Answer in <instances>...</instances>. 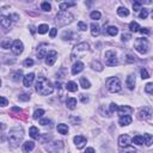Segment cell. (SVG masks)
<instances>
[{
	"label": "cell",
	"instance_id": "bcb514c9",
	"mask_svg": "<svg viewBox=\"0 0 153 153\" xmlns=\"http://www.w3.org/2000/svg\"><path fill=\"white\" fill-rule=\"evenodd\" d=\"M132 38V35L130 34H122V36H121V40L123 41V42H128Z\"/></svg>",
	"mask_w": 153,
	"mask_h": 153
},
{
	"label": "cell",
	"instance_id": "ba28073f",
	"mask_svg": "<svg viewBox=\"0 0 153 153\" xmlns=\"http://www.w3.org/2000/svg\"><path fill=\"white\" fill-rule=\"evenodd\" d=\"M105 65L110 67H114L117 65V58H116V53L114 50L105 52Z\"/></svg>",
	"mask_w": 153,
	"mask_h": 153
},
{
	"label": "cell",
	"instance_id": "d6a6232c",
	"mask_svg": "<svg viewBox=\"0 0 153 153\" xmlns=\"http://www.w3.org/2000/svg\"><path fill=\"white\" fill-rule=\"evenodd\" d=\"M46 55H47V52H46V48L44 47H40L38 49H37V58L41 60V59H43L46 58Z\"/></svg>",
	"mask_w": 153,
	"mask_h": 153
},
{
	"label": "cell",
	"instance_id": "1f68e13d",
	"mask_svg": "<svg viewBox=\"0 0 153 153\" xmlns=\"http://www.w3.org/2000/svg\"><path fill=\"white\" fill-rule=\"evenodd\" d=\"M152 135H151V134H144V144H146V146H148V147H150V146L152 145Z\"/></svg>",
	"mask_w": 153,
	"mask_h": 153
},
{
	"label": "cell",
	"instance_id": "836d02e7",
	"mask_svg": "<svg viewBox=\"0 0 153 153\" xmlns=\"http://www.w3.org/2000/svg\"><path fill=\"white\" fill-rule=\"evenodd\" d=\"M43 115H44V110H43V109H37V110H36V111L34 113L32 117H34V120H38V119H41Z\"/></svg>",
	"mask_w": 153,
	"mask_h": 153
},
{
	"label": "cell",
	"instance_id": "74e56055",
	"mask_svg": "<svg viewBox=\"0 0 153 153\" xmlns=\"http://www.w3.org/2000/svg\"><path fill=\"white\" fill-rule=\"evenodd\" d=\"M120 153H136V150L132 146H127V147H123V150H121Z\"/></svg>",
	"mask_w": 153,
	"mask_h": 153
},
{
	"label": "cell",
	"instance_id": "30bf717a",
	"mask_svg": "<svg viewBox=\"0 0 153 153\" xmlns=\"http://www.w3.org/2000/svg\"><path fill=\"white\" fill-rule=\"evenodd\" d=\"M23 49H24V46H23V42L19 41V40H16L13 41V43L11 46V50L15 55H19L23 53Z\"/></svg>",
	"mask_w": 153,
	"mask_h": 153
},
{
	"label": "cell",
	"instance_id": "484cf974",
	"mask_svg": "<svg viewBox=\"0 0 153 153\" xmlns=\"http://www.w3.org/2000/svg\"><path fill=\"white\" fill-rule=\"evenodd\" d=\"M22 76H23V73H22V71H16V72H13L11 74V78H12V80L13 81H21V79H22Z\"/></svg>",
	"mask_w": 153,
	"mask_h": 153
},
{
	"label": "cell",
	"instance_id": "60d3db41",
	"mask_svg": "<svg viewBox=\"0 0 153 153\" xmlns=\"http://www.w3.org/2000/svg\"><path fill=\"white\" fill-rule=\"evenodd\" d=\"M140 11H141V12L139 13V17L141 18V19H146V18L148 17V10L147 9H141Z\"/></svg>",
	"mask_w": 153,
	"mask_h": 153
},
{
	"label": "cell",
	"instance_id": "5bb4252c",
	"mask_svg": "<svg viewBox=\"0 0 153 153\" xmlns=\"http://www.w3.org/2000/svg\"><path fill=\"white\" fill-rule=\"evenodd\" d=\"M130 144V138L129 135H127V134H123V135H121L119 138V145H120V147H127V146H129Z\"/></svg>",
	"mask_w": 153,
	"mask_h": 153
},
{
	"label": "cell",
	"instance_id": "680465c9",
	"mask_svg": "<svg viewBox=\"0 0 153 153\" xmlns=\"http://www.w3.org/2000/svg\"><path fill=\"white\" fill-rule=\"evenodd\" d=\"M12 111L19 114V113H22V109H21V108H18V107H13V108H12Z\"/></svg>",
	"mask_w": 153,
	"mask_h": 153
},
{
	"label": "cell",
	"instance_id": "8fae6325",
	"mask_svg": "<svg viewBox=\"0 0 153 153\" xmlns=\"http://www.w3.org/2000/svg\"><path fill=\"white\" fill-rule=\"evenodd\" d=\"M58 59V53L55 50H50L48 52L46 55V65L47 66H53L55 64V61Z\"/></svg>",
	"mask_w": 153,
	"mask_h": 153
},
{
	"label": "cell",
	"instance_id": "2e32d148",
	"mask_svg": "<svg viewBox=\"0 0 153 153\" xmlns=\"http://www.w3.org/2000/svg\"><path fill=\"white\" fill-rule=\"evenodd\" d=\"M84 70V64L81 61H77V62L72 66V74H79L81 71Z\"/></svg>",
	"mask_w": 153,
	"mask_h": 153
},
{
	"label": "cell",
	"instance_id": "e0dca14e",
	"mask_svg": "<svg viewBox=\"0 0 153 153\" xmlns=\"http://www.w3.org/2000/svg\"><path fill=\"white\" fill-rule=\"evenodd\" d=\"M11 24H12V22H11V19L9 17H6V16H0V25H1L4 29H10V26H11Z\"/></svg>",
	"mask_w": 153,
	"mask_h": 153
},
{
	"label": "cell",
	"instance_id": "db71d44e",
	"mask_svg": "<svg viewBox=\"0 0 153 153\" xmlns=\"http://www.w3.org/2000/svg\"><path fill=\"white\" fill-rule=\"evenodd\" d=\"M50 123H52V121L48 120V119H42L40 121V125H42V126H47V125H50Z\"/></svg>",
	"mask_w": 153,
	"mask_h": 153
},
{
	"label": "cell",
	"instance_id": "816d5d0a",
	"mask_svg": "<svg viewBox=\"0 0 153 153\" xmlns=\"http://www.w3.org/2000/svg\"><path fill=\"white\" fill-rule=\"evenodd\" d=\"M116 110H117V104H115V103H111V104H110V107H109V111H110V114L114 113V111H116Z\"/></svg>",
	"mask_w": 153,
	"mask_h": 153
},
{
	"label": "cell",
	"instance_id": "11a10c76",
	"mask_svg": "<svg viewBox=\"0 0 153 153\" xmlns=\"http://www.w3.org/2000/svg\"><path fill=\"white\" fill-rule=\"evenodd\" d=\"M139 31L141 32L142 35H150V34H151L150 29H147V28H140V30H139Z\"/></svg>",
	"mask_w": 153,
	"mask_h": 153
},
{
	"label": "cell",
	"instance_id": "603a6c76",
	"mask_svg": "<svg viewBox=\"0 0 153 153\" xmlns=\"http://www.w3.org/2000/svg\"><path fill=\"white\" fill-rule=\"evenodd\" d=\"M29 134H30V136H31L34 140H38L40 139V133H38V129L36 127H31L30 128V130H29Z\"/></svg>",
	"mask_w": 153,
	"mask_h": 153
},
{
	"label": "cell",
	"instance_id": "b9f144b4",
	"mask_svg": "<svg viewBox=\"0 0 153 153\" xmlns=\"http://www.w3.org/2000/svg\"><path fill=\"white\" fill-rule=\"evenodd\" d=\"M73 38V34L71 32V31H65L64 34H62V40H65V41H71Z\"/></svg>",
	"mask_w": 153,
	"mask_h": 153
},
{
	"label": "cell",
	"instance_id": "83f0119b",
	"mask_svg": "<svg viewBox=\"0 0 153 153\" xmlns=\"http://www.w3.org/2000/svg\"><path fill=\"white\" fill-rule=\"evenodd\" d=\"M91 67L97 71V72H102L103 71V65L99 62V61H92V64H91Z\"/></svg>",
	"mask_w": 153,
	"mask_h": 153
},
{
	"label": "cell",
	"instance_id": "7c38bea8",
	"mask_svg": "<svg viewBox=\"0 0 153 153\" xmlns=\"http://www.w3.org/2000/svg\"><path fill=\"white\" fill-rule=\"evenodd\" d=\"M74 144H76V146H77V148H79V150H81L85 145H86V142H87V140H86V138L85 136H83V135H77V136H74Z\"/></svg>",
	"mask_w": 153,
	"mask_h": 153
},
{
	"label": "cell",
	"instance_id": "ee69618b",
	"mask_svg": "<svg viewBox=\"0 0 153 153\" xmlns=\"http://www.w3.org/2000/svg\"><path fill=\"white\" fill-rule=\"evenodd\" d=\"M78 28L81 30V31H86V29H87V24L86 23H84V22H79L78 23Z\"/></svg>",
	"mask_w": 153,
	"mask_h": 153
},
{
	"label": "cell",
	"instance_id": "be15d7a7",
	"mask_svg": "<svg viewBox=\"0 0 153 153\" xmlns=\"http://www.w3.org/2000/svg\"><path fill=\"white\" fill-rule=\"evenodd\" d=\"M30 31H31V34H35V28L32 25H30Z\"/></svg>",
	"mask_w": 153,
	"mask_h": 153
},
{
	"label": "cell",
	"instance_id": "5b68a950",
	"mask_svg": "<svg viewBox=\"0 0 153 153\" xmlns=\"http://www.w3.org/2000/svg\"><path fill=\"white\" fill-rule=\"evenodd\" d=\"M105 85H107V89L111 93H116V92H120L121 91V81H120V79L116 77L109 78L105 81Z\"/></svg>",
	"mask_w": 153,
	"mask_h": 153
},
{
	"label": "cell",
	"instance_id": "6125c7cd",
	"mask_svg": "<svg viewBox=\"0 0 153 153\" xmlns=\"http://www.w3.org/2000/svg\"><path fill=\"white\" fill-rule=\"evenodd\" d=\"M9 18L11 19V18H13L12 21H18V15H11V16H9Z\"/></svg>",
	"mask_w": 153,
	"mask_h": 153
},
{
	"label": "cell",
	"instance_id": "7bdbcfd3",
	"mask_svg": "<svg viewBox=\"0 0 153 153\" xmlns=\"http://www.w3.org/2000/svg\"><path fill=\"white\" fill-rule=\"evenodd\" d=\"M133 9H134V11H135V12L141 10V1H134L133 3Z\"/></svg>",
	"mask_w": 153,
	"mask_h": 153
},
{
	"label": "cell",
	"instance_id": "ffe728a7",
	"mask_svg": "<svg viewBox=\"0 0 153 153\" xmlns=\"http://www.w3.org/2000/svg\"><path fill=\"white\" fill-rule=\"evenodd\" d=\"M101 34V28L98 24H96V23H92L91 24V35L93 36V37H97Z\"/></svg>",
	"mask_w": 153,
	"mask_h": 153
},
{
	"label": "cell",
	"instance_id": "3957f363",
	"mask_svg": "<svg viewBox=\"0 0 153 153\" xmlns=\"http://www.w3.org/2000/svg\"><path fill=\"white\" fill-rule=\"evenodd\" d=\"M87 53H90L89 43H86V42H81V43L77 44L74 48H73V50L71 53V59L72 60H78V59L85 56Z\"/></svg>",
	"mask_w": 153,
	"mask_h": 153
},
{
	"label": "cell",
	"instance_id": "f1b7e54d",
	"mask_svg": "<svg viewBox=\"0 0 153 153\" xmlns=\"http://www.w3.org/2000/svg\"><path fill=\"white\" fill-rule=\"evenodd\" d=\"M117 15L120 17H127V16H129V10H128L127 7H119L117 9Z\"/></svg>",
	"mask_w": 153,
	"mask_h": 153
},
{
	"label": "cell",
	"instance_id": "cb8c5ba5",
	"mask_svg": "<svg viewBox=\"0 0 153 153\" xmlns=\"http://www.w3.org/2000/svg\"><path fill=\"white\" fill-rule=\"evenodd\" d=\"M66 105H67V108H68V109L74 110L77 108V99L76 98H68L66 101Z\"/></svg>",
	"mask_w": 153,
	"mask_h": 153
},
{
	"label": "cell",
	"instance_id": "44dd1931",
	"mask_svg": "<svg viewBox=\"0 0 153 153\" xmlns=\"http://www.w3.org/2000/svg\"><path fill=\"white\" fill-rule=\"evenodd\" d=\"M35 148V142L34 141H26L23 144V151L28 153V152H31Z\"/></svg>",
	"mask_w": 153,
	"mask_h": 153
},
{
	"label": "cell",
	"instance_id": "7a4b0ae2",
	"mask_svg": "<svg viewBox=\"0 0 153 153\" xmlns=\"http://www.w3.org/2000/svg\"><path fill=\"white\" fill-rule=\"evenodd\" d=\"M23 138H24V130L22 127H15L12 129H10L9 141L12 147H18L19 144L23 141Z\"/></svg>",
	"mask_w": 153,
	"mask_h": 153
},
{
	"label": "cell",
	"instance_id": "4316f807",
	"mask_svg": "<svg viewBox=\"0 0 153 153\" xmlns=\"http://www.w3.org/2000/svg\"><path fill=\"white\" fill-rule=\"evenodd\" d=\"M76 5H77V4H76L74 1H71V3H61L59 7H60L61 11H66L67 9L72 7V6H76Z\"/></svg>",
	"mask_w": 153,
	"mask_h": 153
},
{
	"label": "cell",
	"instance_id": "d4e9b609",
	"mask_svg": "<svg viewBox=\"0 0 153 153\" xmlns=\"http://www.w3.org/2000/svg\"><path fill=\"white\" fill-rule=\"evenodd\" d=\"M58 132L62 135H66L68 133V126L65 125V123H61V125H58Z\"/></svg>",
	"mask_w": 153,
	"mask_h": 153
},
{
	"label": "cell",
	"instance_id": "e7e4bbea",
	"mask_svg": "<svg viewBox=\"0 0 153 153\" xmlns=\"http://www.w3.org/2000/svg\"><path fill=\"white\" fill-rule=\"evenodd\" d=\"M0 86H1V79H0Z\"/></svg>",
	"mask_w": 153,
	"mask_h": 153
},
{
	"label": "cell",
	"instance_id": "f546056e",
	"mask_svg": "<svg viewBox=\"0 0 153 153\" xmlns=\"http://www.w3.org/2000/svg\"><path fill=\"white\" fill-rule=\"evenodd\" d=\"M107 32L110 35V36H116L119 34V29L116 28V26H113V25H110L107 28Z\"/></svg>",
	"mask_w": 153,
	"mask_h": 153
},
{
	"label": "cell",
	"instance_id": "4fadbf2b",
	"mask_svg": "<svg viewBox=\"0 0 153 153\" xmlns=\"http://www.w3.org/2000/svg\"><path fill=\"white\" fill-rule=\"evenodd\" d=\"M116 111H117L119 115H121V116H127V115H130L134 111V109L130 107H127V105H122V107H117Z\"/></svg>",
	"mask_w": 153,
	"mask_h": 153
},
{
	"label": "cell",
	"instance_id": "7dc6e473",
	"mask_svg": "<svg viewBox=\"0 0 153 153\" xmlns=\"http://www.w3.org/2000/svg\"><path fill=\"white\" fill-rule=\"evenodd\" d=\"M24 67H31L34 65V60L32 59H26L25 61H24Z\"/></svg>",
	"mask_w": 153,
	"mask_h": 153
},
{
	"label": "cell",
	"instance_id": "681fc988",
	"mask_svg": "<svg viewBox=\"0 0 153 153\" xmlns=\"http://www.w3.org/2000/svg\"><path fill=\"white\" fill-rule=\"evenodd\" d=\"M145 91H146L147 93H152V91H153V84H152V83H148L147 85H146Z\"/></svg>",
	"mask_w": 153,
	"mask_h": 153
},
{
	"label": "cell",
	"instance_id": "c3c4849f",
	"mask_svg": "<svg viewBox=\"0 0 153 153\" xmlns=\"http://www.w3.org/2000/svg\"><path fill=\"white\" fill-rule=\"evenodd\" d=\"M140 73H141V78H142V79H147V78H150V74H148L147 70L142 68L141 71H140Z\"/></svg>",
	"mask_w": 153,
	"mask_h": 153
},
{
	"label": "cell",
	"instance_id": "9c48e42d",
	"mask_svg": "<svg viewBox=\"0 0 153 153\" xmlns=\"http://www.w3.org/2000/svg\"><path fill=\"white\" fill-rule=\"evenodd\" d=\"M151 117H152V110L148 107H145L144 109H141L138 113V119L140 121H142V120H151Z\"/></svg>",
	"mask_w": 153,
	"mask_h": 153
},
{
	"label": "cell",
	"instance_id": "6da1fadb",
	"mask_svg": "<svg viewBox=\"0 0 153 153\" xmlns=\"http://www.w3.org/2000/svg\"><path fill=\"white\" fill-rule=\"evenodd\" d=\"M35 87H36V91L42 96H48V95L53 93V91H54L53 84L44 77H40L37 79Z\"/></svg>",
	"mask_w": 153,
	"mask_h": 153
},
{
	"label": "cell",
	"instance_id": "e575fe53",
	"mask_svg": "<svg viewBox=\"0 0 153 153\" xmlns=\"http://www.w3.org/2000/svg\"><path fill=\"white\" fill-rule=\"evenodd\" d=\"M48 30H49V28H48L47 24H41V25L37 28V31H38V34H41V35L48 32Z\"/></svg>",
	"mask_w": 153,
	"mask_h": 153
},
{
	"label": "cell",
	"instance_id": "7402d4cb",
	"mask_svg": "<svg viewBox=\"0 0 153 153\" xmlns=\"http://www.w3.org/2000/svg\"><path fill=\"white\" fill-rule=\"evenodd\" d=\"M66 90L70 91V92H77V91H78V85H77V83H74V81H68V83H67V85H66Z\"/></svg>",
	"mask_w": 153,
	"mask_h": 153
},
{
	"label": "cell",
	"instance_id": "9a60e30c",
	"mask_svg": "<svg viewBox=\"0 0 153 153\" xmlns=\"http://www.w3.org/2000/svg\"><path fill=\"white\" fill-rule=\"evenodd\" d=\"M35 80V74L34 73H29V74H26L25 77H23V83H24V86L26 87H30L32 85Z\"/></svg>",
	"mask_w": 153,
	"mask_h": 153
},
{
	"label": "cell",
	"instance_id": "f6af8a7d",
	"mask_svg": "<svg viewBox=\"0 0 153 153\" xmlns=\"http://www.w3.org/2000/svg\"><path fill=\"white\" fill-rule=\"evenodd\" d=\"M11 46H12V43H11V41H10V40H6V41H4L3 43H1V47L4 48V49H9Z\"/></svg>",
	"mask_w": 153,
	"mask_h": 153
},
{
	"label": "cell",
	"instance_id": "52a82bcc",
	"mask_svg": "<svg viewBox=\"0 0 153 153\" xmlns=\"http://www.w3.org/2000/svg\"><path fill=\"white\" fill-rule=\"evenodd\" d=\"M46 148L48 152L50 153H61L64 151V144L62 141H55V142H50L46 146Z\"/></svg>",
	"mask_w": 153,
	"mask_h": 153
},
{
	"label": "cell",
	"instance_id": "277c9868",
	"mask_svg": "<svg viewBox=\"0 0 153 153\" xmlns=\"http://www.w3.org/2000/svg\"><path fill=\"white\" fill-rule=\"evenodd\" d=\"M74 19V17L71 12L67 11H60L55 17V23L58 24V26H65L67 24H71Z\"/></svg>",
	"mask_w": 153,
	"mask_h": 153
},
{
	"label": "cell",
	"instance_id": "8d00e7d4",
	"mask_svg": "<svg viewBox=\"0 0 153 153\" xmlns=\"http://www.w3.org/2000/svg\"><path fill=\"white\" fill-rule=\"evenodd\" d=\"M80 85H81L83 89H90V86H91L90 81L87 80L86 78H81V79H80Z\"/></svg>",
	"mask_w": 153,
	"mask_h": 153
},
{
	"label": "cell",
	"instance_id": "ac0fdd59",
	"mask_svg": "<svg viewBox=\"0 0 153 153\" xmlns=\"http://www.w3.org/2000/svg\"><path fill=\"white\" fill-rule=\"evenodd\" d=\"M119 123H120V126H122V127L130 125V123H132V117H130V115L121 116L120 120H119Z\"/></svg>",
	"mask_w": 153,
	"mask_h": 153
},
{
	"label": "cell",
	"instance_id": "d590c367",
	"mask_svg": "<svg viewBox=\"0 0 153 153\" xmlns=\"http://www.w3.org/2000/svg\"><path fill=\"white\" fill-rule=\"evenodd\" d=\"M129 29H130V31L132 32H138L139 30H140V26H139V24L136 22H130L129 24Z\"/></svg>",
	"mask_w": 153,
	"mask_h": 153
},
{
	"label": "cell",
	"instance_id": "9f6ffc18",
	"mask_svg": "<svg viewBox=\"0 0 153 153\" xmlns=\"http://www.w3.org/2000/svg\"><path fill=\"white\" fill-rule=\"evenodd\" d=\"M19 99H21V101H24V102H26V101L30 99V96L26 95V93H23V95L19 96Z\"/></svg>",
	"mask_w": 153,
	"mask_h": 153
},
{
	"label": "cell",
	"instance_id": "6f0895ef",
	"mask_svg": "<svg viewBox=\"0 0 153 153\" xmlns=\"http://www.w3.org/2000/svg\"><path fill=\"white\" fill-rule=\"evenodd\" d=\"M80 99H81V102H83V103H87V102H89V97H87L86 95H81Z\"/></svg>",
	"mask_w": 153,
	"mask_h": 153
},
{
	"label": "cell",
	"instance_id": "d6986e66",
	"mask_svg": "<svg viewBox=\"0 0 153 153\" xmlns=\"http://www.w3.org/2000/svg\"><path fill=\"white\" fill-rule=\"evenodd\" d=\"M126 84L129 90H134V86H135V76L133 74H129L127 77V80H126Z\"/></svg>",
	"mask_w": 153,
	"mask_h": 153
},
{
	"label": "cell",
	"instance_id": "f5cc1de1",
	"mask_svg": "<svg viewBox=\"0 0 153 153\" xmlns=\"http://www.w3.org/2000/svg\"><path fill=\"white\" fill-rule=\"evenodd\" d=\"M56 34H58V29L56 28H52L50 31H49V36H50V37L54 38L55 36H56Z\"/></svg>",
	"mask_w": 153,
	"mask_h": 153
},
{
	"label": "cell",
	"instance_id": "4dcf8cb0",
	"mask_svg": "<svg viewBox=\"0 0 153 153\" xmlns=\"http://www.w3.org/2000/svg\"><path fill=\"white\" fill-rule=\"evenodd\" d=\"M132 141L135 145H144V136L142 135H135L133 138Z\"/></svg>",
	"mask_w": 153,
	"mask_h": 153
},
{
	"label": "cell",
	"instance_id": "8992f818",
	"mask_svg": "<svg viewBox=\"0 0 153 153\" xmlns=\"http://www.w3.org/2000/svg\"><path fill=\"white\" fill-rule=\"evenodd\" d=\"M134 46H135L136 52H139L140 54H146V53L148 52V48H150V44H148L147 38H144V37L136 38Z\"/></svg>",
	"mask_w": 153,
	"mask_h": 153
},
{
	"label": "cell",
	"instance_id": "91938a15",
	"mask_svg": "<svg viewBox=\"0 0 153 153\" xmlns=\"http://www.w3.org/2000/svg\"><path fill=\"white\" fill-rule=\"evenodd\" d=\"M84 153H95V150H93L92 147H89V148L85 150V152H84Z\"/></svg>",
	"mask_w": 153,
	"mask_h": 153
},
{
	"label": "cell",
	"instance_id": "94428289",
	"mask_svg": "<svg viewBox=\"0 0 153 153\" xmlns=\"http://www.w3.org/2000/svg\"><path fill=\"white\" fill-rule=\"evenodd\" d=\"M127 60L129 61V62H133V61L135 60V59H134V58L132 56V55H129V54H128V55H127Z\"/></svg>",
	"mask_w": 153,
	"mask_h": 153
},
{
	"label": "cell",
	"instance_id": "f907efd6",
	"mask_svg": "<svg viewBox=\"0 0 153 153\" xmlns=\"http://www.w3.org/2000/svg\"><path fill=\"white\" fill-rule=\"evenodd\" d=\"M9 104V101L5 98V97H1L0 96V107H6Z\"/></svg>",
	"mask_w": 153,
	"mask_h": 153
},
{
	"label": "cell",
	"instance_id": "f35d334b",
	"mask_svg": "<svg viewBox=\"0 0 153 153\" xmlns=\"http://www.w3.org/2000/svg\"><path fill=\"white\" fill-rule=\"evenodd\" d=\"M41 9L43 10V11H46V12H49L52 10V5L48 3V1H43V3L41 4Z\"/></svg>",
	"mask_w": 153,
	"mask_h": 153
},
{
	"label": "cell",
	"instance_id": "ab89813d",
	"mask_svg": "<svg viewBox=\"0 0 153 153\" xmlns=\"http://www.w3.org/2000/svg\"><path fill=\"white\" fill-rule=\"evenodd\" d=\"M90 17H91V19H93V21H98V19H101V12H98V11L91 12Z\"/></svg>",
	"mask_w": 153,
	"mask_h": 153
}]
</instances>
